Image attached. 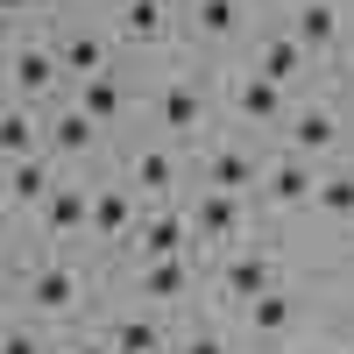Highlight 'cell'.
Listing matches in <instances>:
<instances>
[{
  "instance_id": "obj_1",
  "label": "cell",
  "mask_w": 354,
  "mask_h": 354,
  "mask_svg": "<svg viewBox=\"0 0 354 354\" xmlns=\"http://www.w3.org/2000/svg\"><path fill=\"white\" fill-rule=\"evenodd\" d=\"M347 121H354V100L326 93V85H305V93L290 100L283 128H277V149L283 156H305V163H340V156H354Z\"/></svg>"
},
{
  "instance_id": "obj_2",
  "label": "cell",
  "mask_w": 354,
  "mask_h": 354,
  "mask_svg": "<svg viewBox=\"0 0 354 354\" xmlns=\"http://www.w3.org/2000/svg\"><path fill=\"white\" fill-rule=\"evenodd\" d=\"M290 277V255H283V234H248L241 248H220L205 262V283H213V298L241 312L248 298H262L270 283Z\"/></svg>"
},
{
  "instance_id": "obj_3",
  "label": "cell",
  "mask_w": 354,
  "mask_h": 354,
  "mask_svg": "<svg viewBox=\"0 0 354 354\" xmlns=\"http://www.w3.org/2000/svg\"><path fill=\"white\" fill-rule=\"evenodd\" d=\"M305 319H312L305 290L283 277V283H270V290H262V298H248V305H241V333H248L255 347H270V354H298Z\"/></svg>"
},
{
  "instance_id": "obj_4",
  "label": "cell",
  "mask_w": 354,
  "mask_h": 354,
  "mask_svg": "<svg viewBox=\"0 0 354 354\" xmlns=\"http://www.w3.org/2000/svg\"><path fill=\"white\" fill-rule=\"evenodd\" d=\"M262 156H270V149H262L255 135H220V142L205 135V142H198V163H192V177H198L205 192L255 198V185H262Z\"/></svg>"
},
{
  "instance_id": "obj_5",
  "label": "cell",
  "mask_w": 354,
  "mask_h": 354,
  "mask_svg": "<svg viewBox=\"0 0 354 354\" xmlns=\"http://www.w3.org/2000/svg\"><path fill=\"white\" fill-rule=\"evenodd\" d=\"M149 121L170 142H205V128H213V85H205L198 71H170L149 93Z\"/></svg>"
},
{
  "instance_id": "obj_6",
  "label": "cell",
  "mask_w": 354,
  "mask_h": 354,
  "mask_svg": "<svg viewBox=\"0 0 354 354\" xmlns=\"http://www.w3.org/2000/svg\"><path fill=\"white\" fill-rule=\"evenodd\" d=\"M277 28L312 57V64H333L340 43H347V28H354V8H347V0H290V15Z\"/></svg>"
},
{
  "instance_id": "obj_7",
  "label": "cell",
  "mask_w": 354,
  "mask_h": 354,
  "mask_svg": "<svg viewBox=\"0 0 354 354\" xmlns=\"http://www.w3.org/2000/svg\"><path fill=\"white\" fill-rule=\"evenodd\" d=\"M220 100H227V113H234V128H241V135H277L298 93H283V85H270V78H255V71L234 64V71L220 78Z\"/></svg>"
},
{
  "instance_id": "obj_8",
  "label": "cell",
  "mask_w": 354,
  "mask_h": 354,
  "mask_svg": "<svg viewBox=\"0 0 354 354\" xmlns=\"http://www.w3.org/2000/svg\"><path fill=\"white\" fill-rule=\"evenodd\" d=\"M185 227H192V241L198 248H241L248 234H255V198H234V192H205L198 185V198L185 205Z\"/></svg>"
},
{
  "instance_id": "obj_9",
  "label": "cell",
  "mask_w": 354,
  "mask_h": 354,
  "mask_svg": "<svg viewBox=\"0 0 354 354\" xmlns=\"http://www.w3.org/2000/svg\"><path fill=\"white\" fill-rule=\"evenodd\" d=\"M312 192H319V163L283 156V149H270V156H262V185H255L262 220H305Z\"/></svg>"
},
{
  "instance_id": "obj_10",
  "label": "cell",
  "mask_w": 354,
  "mask_h": 354,
  "mask_svg": "<svg viewBox=\"0 0 354 354\" xmlns=\"http://www.w3.org/2000/svg\"><path fill=\"white\" fill-rule=\"evenodd\" d=\"M185 156H177L170 149V142H142V149L128 156V177H121V185L142 198V205H177V192H185Z\"/></svg>"
},
{
  "instance_id": "obj_11",
  "label": "cell",
  "mask_w": 354,
  "mask_h": 354,
  "mask_svg": "<svg viewBox=\"0 0 354 354\" xmlns=\"http://www.w3.org/2000/svg\"><path fill=\"white\" fill-rule=\"evenodd\" d=\"M241 71L283 85V93H305V78H312L319 64H312V57L290 43V36H283V28H255V36H248V64H241Z\"/></svg>"
},
{
  "instance_id": "obj_12",
  "label": "cell",
  "mask_w": 354,
  "mask_h": 354,
  "mask_svg": "<svg viewBox=\"0 0 354 354\" xmlns=\"http://www.w3.org/2000/svg\"><path fill=\"white\" fill-rule=\"evenodd\" d=\"M185 28L198 50H227L255 36V0H185Z\"/></svg>"
},
{
  "instance_id": "obj_13",
  "label": "cell",
  "mask_w": 354,
  "mask_h": 354,
  "mask_svg": "<svg viewBox=\"0 0 354 354\" xmlns=\"http://www.w3.org/2000/svg\"><path fill=\"white\" fill-rule=\"evenodd\" d=\"M57 85H64V71H57V50L50 43H15L8 50V93L21 106H43Z\"/></svg>"
},
{
  "instance_id": "obj_14",
  "label": "cell",
  "mask_w": 354,
  "mask_h": 354,
  "mask_svg": "<svg viewBox=\"0 0 354 354\" xmlns=\"http://www.w3.org/2000/svg\"><path fill=\"white\" fill-rule=\"evenodd\" d=\"M312 227H333V234H354V156L340 163H319V192L305 205Z\"/></svg>"
},
{
  "instance_id": "obj_15",
  "label": "cell",
  "mask_w": 354,
  "mask_h": 354,
  "mask_svg": "<svg viewBox=\"0 0 354 354\" xmlns=\"http://www.w3.org/2000/svg\"><path fill=\"white\" fill-rule=\"evenodd\" d=\"M142 205L128 185H93V205H85V234L93 241H135V227H142Z\"/></svg>"
},
{
  "instance_id": "obj_16",
  "label": "cell",
  "mask_w": 354,
  "mask_h": 354,
  "mask_svg": "<svg viewBox=\"0 0 354 354\" xmlns=\"http://www.w3.org/2000/svg\"><path fill=\"white\" fill-rule=\"evenodd\" d=\"M78 305H85V277L71 262H36L28 270V312L36 319H71Z\"/></svg>"
},
{
  "instance_id": "obj_17",
  "label": "cell",
  "mask_w": 354,
  "mask_h": 354,
  "mask_svg": "<svg viewBox=\"0 0 354 354\" xmlns=\"http://www.w3.org/2000/svg\"><path fill=\"white\" fill-rule=\"evenodd\" d=\"M135 255L142 262H170V255H198L192 227H185V205H149L135 227Z\"/></svg>"
},
{
  "instance_id": "obj_18",
  "label": "cell",
  "mask_w": 354,
  "mask_h": 354,
  "mask_svg": "<svg viewBox=\"0 0 354 354\" xmlns=\"http://www.w3.org/2000/svg\"><path fill=\"white\" fill-rule=\"evenodd\" d=\"M85 205H93V185H71V177H57L36 205V234L43 241H78L85 234Z\"/></svg>"
},
{
  "instance_id": "obj_19",
  "label": "cell",
  "mask_w": 354,
  "mask_h": 354,
  "mask_svg": "<svg viewBox=\"0 0 354 354\" xmlns=\"http://www.w3.org/2000/svg\"><path fill=\"white\" fill-rule=\"evenodd\" d=\"M170 28H177L170 0H121V8H113V36L135 43V50H163Z\"/></svg>"
},
{
  "instance_id": "obj_20",
  "label": "cell",
  "mask_w": 354,
  "mask_h": 354,
  "mask_svg": "<svg viewBox=\"0 0 354 354\" xmlns=\"http://www.w3.org/2000/svg\"><path fill=\"white\" fill-rule=\"evenodd\" d=\"M198 255H170V262H142V277H135V290L149 305H185L192 290H198Z\"/></svg>"
},
{
  "instance_id": "obj_21",
  "label": "cell",
  "mask_w": 354,
  "mask_h": 354,
  "mask_svg": "<svg viewBox=\"0 0 354 354\" xmlns=\"http://www.w3.org/2000/svg\"><path fill=\"white\" fill-rule=\"evenodd\" d=\"M85 121H93L100 135L106 128H121L128 121V85H121V71H100V78H78V100H71Z\"/></svg>"
},
{
  "instance_id": "obj_22",
  "label": "cell",
  "mask_w": 354,
  "mask_h": 354,
  "mask_svg": "<svg viewBox=\"0 0 354 354\" xmlns=\"http://www.w3.org/2000/svg\"><path fill=\"white\" fill-rule=\"evenodd\" d=\"M100 340H106L113 354H170V333H163L156 312H121V319H106Z\"/></svg>"
},
{
  "instance_id": "obj_23",
  "label": "cell",
  "mask_w": 354,
  "mask_h": 354,
  "mask_svg": "<svg viewBox=\"0 0 354 354\" xmlns=\"http://www.w3.org/2000/svg\"><path fill=\"white\" fill-rule=\"evenodd\" d=\"M21 156H43V106L8 100L0 106V163H21Z\"/></svg>"
},
{
  "instance_id": "obj_24",
  "label": "cell",
  "mask_w": 354,
  "mask_h": 354,
  "mask_svg": "<svg viewBox=\"0 0 354 354\" xmlns=\"http://www.w3.org/2000/svg\"><path fill=\"white\" fill-rule=\"evenodd\" d=\"M50 185H57L50 156H21V163H0V198H8V205H21V213H36Z\"/></svg>"
},
{
  "instance_id": "obj_25",
  "label": "cell",
  "mask_w": 354,
  "mask_h": 354,
  "mask_svg": "<svg viewBox=\"0 0 354 354\" xmlns=\"http://www.w3.org/2000/svg\"><path fill=\"white\" fill-rule=\"evenodd\" d=\"M100 142H106V135L85 121L78 106H64V113H50V121H43V156H93Z\"/></svg>"
},
{
  "instance_id": "obj_26",
  "label": "cell",
  "mask_w": 354,
  "mask_h": 354,
  "mask_svg": "<svg viewBox=\"0 0 354 354\" xmlns=\"http://www.w3.org/2000/svg\"><path fill=\"white\" fill-rule=\"evenodd\" d=\"M57 71H64V78H100V71H113V64H106V43L93 36V28H71L64 50H57Z\"/></svg>"
},
{
  "instance_id": "obj_27",
  "label": "cell",
  "mask_w": 354,
  "mask_h": 354,
  "mask_svg": "<svg viewBox=\"0 0 354 354\" xmlns=\"http://www.w3.org/2000/svg\"><path fill=\"white\" fill-rule=\"evenodd\" d=\"M170 354H234V333H220L213 319H198L192 333H177V340H170Z\"/></svg>"
},
{
  "instance_id": "obj_28",
  "label": "cell",
  "mask_w": 354,
  "mask_h": 354,
  "mask_svg": "<svg viewBox=\"0 0 354 354\" xmlns=\"http://www.w3.org/2000/svg\"><path fill=\"white\" fill-rule=\"evenodd\" d=\"M0 354H50V340L36 326H8V333H0Z\"/></svg>"
},
{
  "instance_id": "obj_29",
  "label": "cell",
  "mask_w": 354,
  "mask_h": 354,
  "mask_svg": "<svg viewBox=\"0 0 354 354\" xmlns=\"http://www.w3.org/2000/svg\"><path fill=\"white\" fill-rule=\"evenodd\" d=\"M333 71H340V100H354V28H347L340 57H333Z\"/></svg>"
},
{
  "instance_id": "obj_30",
  "label": "cell",
  "mask_w": 354,
  "mask_h": 354,
  "mask_svg": "<svg viewBox=\"0 0 354 354\" xmlns=\"http://www.w3.org/2000/svg\"><path fill=\"white\" fill-rule=\"evenodd\" d=\"M305 354H354V326H347V333H319Z\"/></svg>"
},
{
  "instance_id": "obj_31",
  "label": "cell",
  "mask_w": 354,
  "mask_h": 354,
  "mask_svg": "<svg viewBox=\"0 0 354 354\" xmlns=\"http://www.w3.org/2000/svg\"><path fill=\"white\" fill-rule=\"evenodd\" d=\"M50 354H113V347L93 333V340H64V347H50Z\"/></svg>"
},
{
  "instance_id": "obj_32",
  "label": "cell",
  "mask_w": 354,
  "mask_h": 354,
  "mask_svg": "<svg viewBox=\"0 0 354 354\" xmlns=\"http://www.w3.org/2000/svg\"><path fill=\"white\" fill-rule=\"evenodd\" d=\"M36 8H43V0H0V15H15V21H21V15H36Z\"/></svg>"
},
{
  "instance_id": "obj_33",
  "label": "cell",
  "mask_w": 354,
  "mask_h": 354,
  "mask_svg": "<svg viewBox=\"0 0 354 354\" xmlns=\"http://www.w3.org/2000/svg\"><path fill=\"white\" fill-rule=\"evenodd\" d=\"M340 277L354 283V234H347V241H340Z\"/></svg>"
},
{
  "instance_id": "obj_34",
  "label": "cell",
  "mask_w": 354,
  "mask_h": 354,
  "mask_svg": "<svg viewBox=\"0 0 354 354\" xmlns=\"http://www.w3.org/2000/svg\"><path fill=\"white\" fill-rule=\"evenodd\" d=\"M15 28H21L15 15H0V50H15Z\"/></svg>"
},
{
  "instance_id": "obj_35",
  "label": "cell",
  "mask_w": 354,
  "mask_h": 354,
  "mask_svg": "<svg viewBox=\"0 0 354 354\" xmlns=\"http://www.w3.org/2000/svg\"><path fill=\"white\" fill-rule=\"evenodd\" d=\"M0 241H8V213H0Z\"/></svg>"
},
{
  "instance_id": "obj_36",
  "label": "cell",
  "mask_w": 354,
  "mask_h": 354,
  "mask_svg": "<svg viewBox=\"0 0 354 354\" xmlns=\"http://www.w3.org/2000/svg\"><path fill=\"white\" fill-rule=\"evenodd\" d=\"M347 8H354V0H347Z\"/></svg>"
}]
</instances>
